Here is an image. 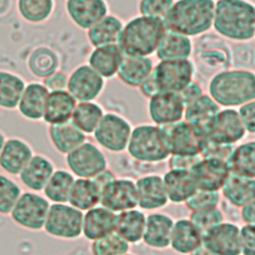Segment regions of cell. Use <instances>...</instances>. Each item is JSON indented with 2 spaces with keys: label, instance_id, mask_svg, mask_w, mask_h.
I'll list each match as a JSON object with an SVG mask.
<instances>
[{
  "label": "cell",
  "instance_id": "cell-28",
  "mask_svg": "<svg viewBox=\"0 0 255 255\" xmlns=\"http://www.w3.org/2000/svg\"><path fill=\"white\" fill-rule=\"evenodd\" d=\"M220 194L234 207L240 208L255 199V178H247L229 173L220 189Z\"/></svg>",
  "mask_w": 255,
  "mask_h": 255
},
{
  "label": "cell",
  "instance_id": "cell-51",
  "mask_svg": "<svg viewBox=\"0 0 255 255\" xmlns=\"http://www.w3.org/2000/svg\"><path fill=\"white\" fill-rule=\"evenodd\" d=\"M200 155H178L170 154L167 158L169 169L190 170L192 166L200 159Z\"/></svg>",
  "mask_w": 255,
  "mask_h": 255
},
{
  "label": "cell",
  "instance_id": "cell-27",
  "mask_svg": "<svg viewBox=\"0 0 255 255\" xmlns=\"http://www.w3.org/2000/svg\"><path fill=\"white\" fill-rule=\"evenodd\" d=\"M162 179L168 200L172 203H184L197 189L188 170L168 169Z\"/></svg>",
  "mask_w": 255,
  "mask_h": 255
},
{
  "label": "cell",
  "instance_id": "cell-41",
  "mask_svg": "<svg viewBox=\"0 0 255 255\" xmlns=\"http://www.w3.org/2000/svg\"><path fill=\"white\" fill-rule=\"evenodd\" d=\"M58 64V57L54 51L47 47H39L30 54L27 65L35 77L46 78L56 72Z\"/></svg>",
  "mask_w": 255,
  "mask_h": 255
},
{
  "label": "cell",
  "instance_id": "cell-31",
  "mask_svg": "<svg viewBox=\"0 0 255 255\" xmlns=\"http://www.w3.org/2000/svg\"><path fill=\"white\" fill-rule=\"evenodd\" d=\"M123 57L118 44L97 47L90 55L89 66L103 78H111L117 74Z\"/></svg>",
  "mask_w": 255,
  "mask_h": 255
},
{
  "label": "cell",
  "instance_id": "cell-44",
  "mask_svg": "<svg viewBox=\"0 0 255 255\" xmlns=\"http://www.w3.org/2000/svg\"><path fill=\"white\" fill-rule=\"evenodd\" d=\"M23 192L12 176L0 173V215H9L16 201Z\"/></svg>",
  "mask_w": 255,
  "mask_h": 255
},
{
  "label": "cell",
  "instance_id": "cell-7",
  "mask_svg": "<svg viewBox=\"0 0 255 255\" xmlns=\"http://www.w3.org/2000/svg\"><path fill=\"white\" fill-rule=\"evenodd\" d=\"M84 212L69 203H51L43 230L59 239H77L82 235Z\"/></svg>",
  "mask_w": 255,
  "mask_h": 255
},
{
  "label": "cell",
  "instance_id": "cell-25",
  "mask_svg": "<svg viewBox=\"0 0 255 255\" xmlns=\"http://www.w3.org/2000/svg\"><path fill=\"white\" fill-rule=\"evenodd\" d=\"M201 244L202 233L188 218L174 221L169 241V247L174 252L188 255Z\"/></svg>",
  "mask_w": 255,
  "mask_h": 255
},
{
  "label": "cell",
  "instance_id": "cell-12",
  "mask_svg": "<svg viewBox=\"0 0 255 255\" xmlns=\"http://www.w3.org/2000/svg\"><path fill=\"white\" fill-rule=\"evenodd\" d=\"M246 133L236 110H220L207 129V138L211 142L232 144L240 141Z\"/></svg>",
  "mask_w": 255,
  "mask_h": 255
},
{
  "label": "cell",
  "instance_id": "cell-15",
  "mask_svg": "<svg viewBox=\"0 0 255 255\" xmlns=\"http://www.w3.org/2000/svg\"><path fill=\"white\" fill-rule=\"evenodd\" d=\"M240 227L228 221L213 226L202 235V244L216 255H241Z\"/></svg>",
  "mask_w": 255,
  "mask_h": 255
},
{
  "label": "cell",
  "instance_id": "cell-26",
  "mask_svg": "<svg viewBox=\"0 0 255 255\" xmlns=\"http://www.w3.org/2000/svg\"><path fill=\"white\" fill-rule=\"evenodd\" d=\"M67 12L81 28L89 29L107 15L105 0H67Z\"/></svg>",
  "mask_w": 255,
  "mask_h": 255
},
{
  "label": "cell",
  "instance_id": "cell-60",
  "mask_svg": "<svg viewBox=\"0 0 255 255\" xmlns=\"http://www.w3.org/2000/svg\"><path fill=\"white\" fill-rule=\"evenodd\" d=\"M124 255H134V254H132V253H129V252H128V253H126V254H124Z\"/></svg>",
  "mask_w": 255,
  "mask_h": 255
},
{
  "label": "cell",
  "instance_id": "cell-21",
  "mask_svg": "<svg viewBox=\"0 0 255 255\" xmlns=\"http://www.w3.org/2000/svg\"><path fill=\"white\" fill-rule=\"evenodd\" d=\"M117 213L102 205L84 212L82 235L90 241L104 237L115 231Z\"/></svg>",
  "mask_w": 255,
  "mask_h": 255
},
{
  "label": "cell",
  "instance_id": "cell-6",
  "mask_svg": "<svg viewBox=\"0 0 255 255\" xmlns=\"http://www.w3.org/2000/svg\"><path fill=\"white\" fill-rule=\"evenodd\" d=\"M50 204L39 192L23 191L9 216L14 224L22 229L40 231L43 229Z\"/></svg>",
  "mask_w": 255,
  "mask_h": 255
},
{
  "label": "cell",
  "instance_id": "cell-24",
  "mask_svg": "<svg viewBox=\"0 0 255 255\" xmlns=\"http://www.w3.org/2000/svg\"><path fill=\"white\" fill-rule=\"evenodd\" d=\"M76 105L77 101L66 90L49 92L42 120L49 126L70 122Z\"/></svg>",
  "mask_w": 255,
  "mask_h": 255
},
{
  "label": "cell",
  "instance_id": "cell-11",
  "mask_svg": "<svg viewBox=\"0 0 255 255\" xmlns=\"http://www.w3.org/2000/svg\"><path fill=\"white\" fill-rule=\"evenodd\" d=\"M66 163L69 171L75 177L80 178H93L108 168L106 155L96 144L90 141H85L66 154Z\"/></svg>",
  "mask_w": 255,
  "mask_h": 255
},
{
  "label": "cell",
  "instance_id": "cell-57",
  "mask_svg": "<svg viewBox=\"0 0 255 255\" xmlns=\"http://www.w3.org/2000/svg\"><path fill=\"white\" fill-rule=\"evenodd\" d=\"M188 255H216L211 250L206 248L203 244L198 246L196 249H194L192 252H190Z\"/></svg>",
  "mask_w": 255,
  "mask_h": 255
},
{
  "label": "cell",
  "instance_id": "cell-54",
  "mask_svg": "<svg viewBox=\"0 0 255 255\" xmlns=\"http://www.w3.org/2000/svg\"><path fill=\"white\" fill-rule=\"evenodd\" d=\"M138 87H139L141 94L147 98H151L152 96H154L155 94H157L159 92L151 73L146 79H144V81Z\"/></svg>",
  "mask_w": 255,
  "mask_h": 255
},
{
  "label": "cell",
  "instance_id": "cell-56",
  "mask_svg": "<svg viewBox=\"0 0 255 255\" xmlns=\"http://www.w3.org/2000/svg\"><path fill=\"white\" fill-rule=\"evenodd\" d=\"M116 177H117L116 174L112 170L106 168L103 171H101L98 174H96L92 179L99 186V188L102 189L106 184H108L110 181L114 180Z\"/></svg>",
  "mask_w": 255,
  "mask_h": 255
},
{
  "label": "cell",
  "instance_id": "cell-16",
  "mask_svg": "<svg viewBox=\"0 0 255 255\" xmlns=\"http://www.w3.org/2000/svg\"><path fill=\"white\" fill-rule=\"evenodd\" d=\"M104 88V78L91 66L78 67L67 83L68 92L77 102H92Z\"/></svg>",
  "mask_w": 255,
  "mask_h": 255
},
{
  "label": "cell",
  "instance_id": "cell-14",
  "mask_svg": "<svg viewBox=\"0 0 255 255\" xmlns=\"http://www.w3.org/2000/svg\"><path fill=\"white\" fill-rule=\"evenodd\" d=\"M100 204L115 213L136 208L134 181L116 177L101 189Z\"/></svg>",
  "mask_w": 255,
  "mask_h": 255
},
{
  "label": "cell",
  "instance_id": "cell-13",
  "mask_svg": "<svg viewBox=\"0 0 255 255\" xmlns=\"http://www.w3.org/2000/svg\"><path fill=\"white\" fill-rule=\"evenodd\" d=\"M184 105L177 93L158 92L148 102V115L151 121L160 127L174 125L183 119Z\"/></svg>",
  "mask_w": 255,
  "mask_h": 255
},
{
  "label": "cell",
  "instance_id": "cell-10",
  "mask_svg": "<svg viewBox=\"0 0 255 255\" xmlns=\"http://www.w3.org/2000/svg\"><path fill=\"white\" fill-rule=\"evenodd\" d=\"M193 64L188 59L160 61L151 71L159 92L178 93L193 77Z\"/></svg>",
  "mask_w": 255,
  "mask_h": 255
},
{
  "label": "cell",
  "instance_id": "cell-5",
  "mask_svg": "<svg viewBox=\"0 0 255 255\" xmlns=\"http://www.w3.org/2000/svg\"><path fill=\"white\" fill-rule=\"evenodd\" d=\"M135 160L147 163L160 162L170 155L168 132L156 125H140L131 129L127 146Z\"/></svg>",
  "mask_w": 255,
  "mask_h": 255
},
{
  "label": "cell",
  "instance_id": "cell-36",
  "mask_svg": "<svg viewBox=\"0 0 255 255\" xmlns=\"http://www.w3.org/2000/svg\"><path fill=\"white\" fill-rule=\"evenodd\" d=\"M123 27L117 17L106 15L88 29L89 41L96 48L118 44Z\"/></svg>",
  "mask_w": 255,
  "mask_h": 255
},
{
  "label": "cell",
  "instance_id": "cell-30",
  "mask_svg": "<svg viewBox=\"0 0 255 255\" xmlns=\"http://www.w3.org/2000/svg\"><path fill=\"white\" fill-rule=\"evenodd\" d=\"M145 214L137 208L117 213L115 232L119 234L128 244H135L141 241Z\"/></svg>",
  "mask_w": 255,
  "mask_h": 255
},
{
  "label": "cell",
  "instance_id": "cell-20",
  "mask_svg": "<svg viewBox=\"0 0 255 255\" xmlns=\"http://www.w3.org/2000/svg\"><path fill=\"white\" fill-rule=\"evenodd\" d=\"M55 169V165L49 157L34 153L18 177L21 184L29 191L40 192L45 187Z\"/></svg>",
  "mask_w": 255,
  "mask_h": 255
},
{
  "label": "cell",
  "instance_id": "cell-42",
  "mask_svg": "<svg viewBox=\"0 0 255 255\" xmlns=\"http://www.w3.org/2000/svg\"><path fill=\"white\" fill-rule=\"evenodd\" d=\"M54 0H17L19 15L29 23H41L49 18Z\"/></svg>",
  "mask_w": 255,
  "mask_h": 255
},
{
  "label": "cell",
  "instance_id": "cell-55",
  "mask_svg": "<svg viewBox=\"0 0 255 255\" xmlns=\"http://www.w3.org/2000/svg\"><path fill=\"white\" fill-rule=\"evenodd\" d=\"M240 218L244 224H254L255 222V204L250 201L240 207Z\"/></svg>",
  "mask_w": 255,
  "mask_h": 255
},
{
  "label": "cell",
  "instance_id": "cell-17",
  "mask_svg": "<svg viewBox=\"0 0 255 255\" xmlns=\"http://www.w3.org/2000/svg\"><path fill=\"white\" fill-rule=\"evenodd\" d=\"M198 189L220 191L229 175V169L225 161L200 157L189 170Z\"/></svg>",
  "mask_w": 255,
  "mask_h": 255
},
{
  "label": "cell",
  "instance_id": "cell-49",
  "mask_svg": "<svg viewBox=\"0 0 255 255\" xmlns=\"http://www.w3.org/2000/svg\"><path fill=\"white\" fill-rule=\"evenodd\" d=\"M234 145L232 144H220L215 143L211 141H207L206 146L204 147L203 151L201 152V157H210V158H216L223 161H227L229 158L231 152L234 149Z\"/></svg>",
  "mask_w": 255,
  "mask_h": 255
},
{
  "label": "cell",
  "instance_id": "cell-58",
  "mask_svg": "<svg viewBox=\"0 0 255 255\" xmlns=\"http://www.w3.org/2000/svg\"><path fill=\"white\" fill-rule=\"evenodd\" d=\"M11 0H0V16L5 15L10 7Z\"/></svg>",
  "mask_w": 255,
  "mask_h": 255
},
{
  "label": "cell",
  "instance_id": "cell-52",
  "mask_svg": "<svg viewBox=\"0 0 255 255\" xmlns=\"http://www.w3.org/2000/svg\"><path fill=\"white\" fill-rule=\"evenodd\" d=\"M67 83L68 78L64 73L55 72L52 75L44 78L42 84L47 88L49 92H53L65 90V88H67Z\"/></svg>",
  "mask_w": 255,
  "mask_h": 255
},
{
  "label": "cell",
  "instance_id": "cell-19",
  "mask_svg": "<svg viewBox=\"0 0 255 255\" xmlns=\"http://www.w3.org/2000/svg\"><path fill=\"white\" fill-rule=\"evenodd\" d=\"M33 155L29 142L17 136L7 137L0 152V168L7 175L18 176Z\"/></svg>",
  "mask_w": 255,
  "mask_h": 255
},
{
  "label": "cell",
  "instance_id": "cell-47",
  "mask_svg": "<svg viewBox=\"0 0 255 255\" xmlns=\"http://www.w3.org/2000/svg\"><path fill=\"white\" fill-rule=\"evenodd\" d=\"M173 4V0H140L139 12L142 16L163 19Z\"/></svg>",
  "mask_w": 255,
  "mask_h": 255
},
{
  "label": "cell",
  "instance_id": "cell-33",
  "mask_svg": "<svg viewBox=\"0 0 255 255\" xmlns=\"http://www.w3.org/2000/svg\"><path fill=\"white\" fill-rule=\"evenodd\" d=\"M219 111V105L210 96L201 95L197 100L185 107L183 118L185 122L197 126L207 132L210 124Z\"/></svg>",
  "mask_w": 255,
  "mask_h": 255
},
{
  "label": "cell",
  "instance_id": "cell-48",
  "mask_svg": "<svg viewBox=\"0 0 255 255\" xmlns=\"http://www.w3.org/2000/svg\"><path fill=\"white\" fill-rule=\"evenodd\" d=\"M239 243L241 255H255L254 224H244L240 227Z\"/></svg>",
  "mask_w": 255,
  "mask_h": 255
},
{
  "label": "cell",
  "instance_id": "cell-50",
  "mask_svg": "<svg viewBox=\"0 0 255 255\" xmlns=\"http://www.w3.org/2000/svg\"><path fill=\"white\" fill-rule=\"evenodd\" d=\"M237 113L246 132L253 134L255 132V102L250 101L239 106Z\"/></svg>",
  "mask_w": 255,
  "mask_h": 255
},
{
  "label": "cell",
  "instance_id": "cell-29",
  "mask_svg": "<svg viewBox=\"0 0 255 255\" xmlns=\"http://www.w3.org/2000/svg\"><path fill=\"white\" fill-rule=\"evenodd\" d=\"M48 135L54 148L65 155L86 141V134L77 128L71 121L49 126Z\"/></svg>",
  "mask_w": 255,
  "mask_h": 255
},
{
  "label": "cell",
  "instance_id": "cell-38",
  "mask_svg": "<svg viewBox=\"0 0 255 255\" xmlns=\"http://www.w3.org/2000/svg\"><path fill=\"white\" fill-rule=\"evenodd\" d=\"M26 83L18 74L0 70V109L16 110Z\"/></svg>",
  "mask_w": 255,
  "mask_h": 255
},
{
  "label": "cell",
  "instance_id": "cell-2",
  "mask_svg": "<svg viewBox=\"0 0 255 255\" xmlns=\"http://www.w3.org/2000/svg\"><path fill=\"white\" fill-rule=\"evenodd\" d=\"M214 0H177L163 17L165 29L186 37L206 32L212 26Z\"/></svg>",
  "mask_w": 255,
  "mask_h": 255
},
{
  "label": "cell",
  "instance_id": "cell-45",
  "mask_svg": "<svg viewBox=\"0 0 255 255\" xmlns=\"http://www.w3.org/2000/svg\"><path fill=\"white\" fill-rule=\"evenodd\" d=\"M188 219L203 235V233H205L207 230L224 221V215L222 210L217 206L208 209L190 211Z\"/></svg>",
  "mask_w": 255,
  "mask_h": 255
},
{
  "label": "cell",
  "instance_id": "cell-40",
  "mask_svg": "<svg viewBox=\"0 0 255 255\" xmlns=\"http://www.w3.org/2000/svg\"><path fill=\"white\" fill-rule=\"evenodd\" d=\"M104 116L103 109L93 102H80L76 105L71 123L85 134L93 133Z\"/></svg>",
  "mask_w": 255,
  "mask_h": 255
},
{
  "label": "cell",
  "instance_id": "cell-1",
  "mask_svg": "<svg viewBox=\"0 0 255 255\" xmlns=\"http://www.w3.org/2000/svg\"><path fill=\"white\" fill-rule=\"evenodd\" d=\"M212 25L223 37L251 40L255 34V8L246 0H217Z\"/></svg>",
  "mask_w": 255,
  "mask_h": 255
},
{
  "label": "cell",
  "instance_id": "cell-4",
  "mask_svg": "<svg viewBox=\"0 0 255 255\" xmlns=\"http://www.w3.org/2000/svg\"><path fill=\"white\" fill-rule=\"evenodd\" d=\"M209 96L226 108L241 106L255 99V76L245 70H231L216 74L209 83Z\"/></svg>",
  "mask_w": 255,
  "mask_h": 255
},
{
  "label": "cell",
  "instance_id": "cell-53",
  "mask_svg": "<svg viewBox=\"0 0 255 255\" xmlns=\"http://www.w3.org/2000/svg\"><path fill=\"white\" fill-rule=\"evenodd\" d=\"M177 94L179 95L184 107L190 105L195 100H197L201 95H203L200 86L193 81H191L185 88H183Z\"/></svg>",
  "mask_w": 255,
  "mask_h": 255
},
{
  "label": "cell",
  "instance_id": "cell-9",
  "mask_svg": "<svg viewBox=\"0 0 255 255\" xmlns=\"http://www.w3.org/2000/svg\"><path fill=\"white\" fill-rule=\"evenodd\" d=\"M131 129L130 124L126 119L108 113L104 114L93 133L102 147L109 151L121 152L127 149Z\"/></svg>",
  "mask_w": 255,
  "mask_h": 255
},
{
  "label": "cell",
  "instance_id": "cell-35",
  "mask_svg": "<svg viewBox=\"0 0 255 255\" xmlns=\"http://www.w3.org/2000/svg\"><path fill=\"white\" fill-rule=\"evenodd\" d=\"M226 164L232 174L255 178V141L251 140L235 146Z\"/></svg>",
  "mask_w": 255,
  "mask_h": 255
},
{
  "label": "cell",
  "instance_id": "cell-59",
  "mask_svg": "<svg viewBox=\"0 0 255 255\" xmlns=\"http://www.w3.org/2000/svg\"><path fill=\"white\" fill-rule=\"evenodd\" d=\"M6 134L0 129V152H1V150H2V147H3V145H4V143H5V141H6Z\"/></svg>",
  "mask_w": 255,
  "mask_h": 255
},
{
  "label": "cell",
  "instance_id": "cell-8",
  "mask_svg": "<svg viewBox=\"0 0 255 255\" xmlns=\"http://www.w3.org/2000/svg\"><path fill=\"white\" fill-rule=\"evenodd\" d=\"M163 128L168 132L170 154L200 155L207 144L206 132L185 121Z\"/></svg>",
  "mask_w": 255,
  "mask_h": 255
},
{
  "label": "cell",
  "instance_id": "cell-23",
  "mask_svg": "<svg viewBox=\"0 0 255 255\" xmlns=\"http://www.w3.org/2000/svg\"><path fill=\"white\" fill-rule=\"evenodd\" d=\"M48 94L49 91L42 83L26 84L16 108L19 115L28 121L42 120Z\"/></svg>",
  "mask_w": 255,
  "mask_h": 255
},
{
  "label": "cell",
  "instance_id": "cell-37",
  "mask_svg": "<svg viewBox=\"0 0 255 255\" xmlns=\"http://www.w3.org/2000/svg\"><path fill=\"white\" fill-rule=\"evenodd\" d=\"M189 37L166 30L155 52L160 61L187 59L191 54Z\"/></svg>",
  "mask_w": 255,
  "mask_h": 255
},
{
  "label": "cell",
  "instance_id": "cell-18",
  "mask_svg": "<svg viewBox=\"0 0 255 255\" xmlns=\"http://www.w3.org/2000/svg\"><path fill=\"white\" fill-rule=\"evenodd\" d=\"M134 185L136 205L141 210H157L169 202L162 176L158 174L140 176L134 181Z\"/></svg>",
  "mask_w": 255,
  "mask_h": 255
},
{
  "label": "cell",
  "instance_id": "cell-3",
  "mask_svg": "<svg viewBox=\"0 0 255 255\" xmlns=\"http://www.w3.org/2000/svg\"><path fill=\"white\" fill-rule=\"evenodd\" d=\"M166 29L162 19L138 16L123 27L118 46L126 56H143L155 52Z\"/></svg>",
  "mask_w": 255,
  "mask_h": 255
},
{
  "label": "cell",
  "instance_id": "cell-46",
  "mask_svg": "<svg viewBox=\"0 0 255 255\" xmlns=\"http://www.w3.org/2000/svg\"><path fill=\"white\" fill-rule=\"evenodd\" d=\"M220 202V191L196 189L194 193L184 202L189 211H196L217 207Z\"/></svg>",
  "mask_w": 255,
  "mask_h": 255
},
{
  "label": "cell",
  "instance_id": "cell-22",
  "mask_svg": "<svg viewBox=\"0 0 255 255\" xmlns=\"http://www.w3.org/2000/svg\"><path fill=\"white\" fill-rule=\"evenodd\" d=\"M174 220L165 213L152 212L145 216L141 241L150 248L165 249L169 247Z\"/></svg>",
  "mask_w": 255,
  "mask_h": 255
},
{
  "label": "cell",
  "instance_id": "cell-32",
  "mask_svg": "<svg viewBox=\"0 0 255 255\" xmlns=\"http://www.w3.org/2000/svg\"><path fill=\"white\" fill-rule=\"evenodd\" d=\"M152 61L143 56L124 55L119 70V78L130 87H138L152 71Z\"/></svg>",
  "mask_w": 255,
  "mask_h": 255
},
{
  "label": "cell",
  "instance_id": "cell-34",
  "mask_svg": "<svg viewBox=\"0 0 255 255\" xmlns=\"http://www.w3.org/2000/svg\"><path fill=\"white\" fill-rule=\"evenodd\" d=\"M101 189L92 178L77 177L72 186L68 203L85 212L100 204Z\"/></svg>",
  "mask_w": 255,
  "mask_h": 255
},
{
  "label": "cell",
  "instance_id": "cell-43",
  "mask_svg": "<svg viewBox=\"0 0 255 255\" xmlns=\"http://www.w3.org/2000/svg\"><path fill=\"white\" fill-rule=\"evenodd\" d=\"M129 245L115 231L92 241V255H124L129 251Z\"/></svg>",
  "mask_w": 255,
  "mask_h": 255
},
{
  "label": "cell",
  "instance_id": "cell-39",
  "mask_svg": "<svg viewBox=\"0 0 255 255\" xmlns=\"http://www.w3.org/2000/svg\"><path fill=\"white\" fill-rule=\"evenodd\" d=\"M76 177L67 169H55L42 192L50 203H68Z\"/></svg>",
  "mask_w": 255,
  "mask_h": 255
}]
</instances>
